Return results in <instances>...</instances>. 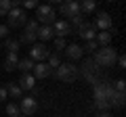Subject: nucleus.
<instances>
[{
    "label": "nucleus",
    "instance_id": "1",
    "mask_svg": "<svg viewBox=\"0 0 126 117\" xmlns=\"http://www.w3.org/2000/svg\"><path fill=\"white\" fill-rule=\"evenodd\" d=\"M53 75L59 77V80H63V82H67V84H72V82H76L78 77H80V69H78L74 63H61L57 69H55Z\"/></svg>",
    "mask_w": 126,
    "mask_h": 117
},
{
    "label": "nucleus",
    "instance_id": "2",
    "mask_svg": "<svg viewBox=\"0 0 126 117\" xmlns=\"http://www.w3.org/2000/svg\"><path fill=\"white\" fill-rule=\"evenodd\" d=\"M116 50L111 48V46H103V48H97V54H94V63L99 65V67H113V63H116Z\"/></svg>",
    "mask_w": 126,
    "mask_h": 117
},
{
    "label": "nucleus",
    "instance_id": "3",
    "mask_svg": "<svg viewBox=\"0 0 126 117\" xmlns=\"http://www.w3.org/2000/svg\"><path fill=\"white\" fill-rule=\"evenodd\" d=\"M36 23L38 25H53L55 23V9L50 4H38L36 6Z\"/></svg>",
    "mask_w": 126,
    "mask_h": 117
},
{
    "label": "nucleus",
    "instance_id": "4",
    "mask_svg": "<svg viewBox=\"0 0 126 117\" xmlns=\"http://www.w3.org/2000/svg\"><path fill=\"white\" fill-rule=\"evenodd\" d=\"M6 19H9V29L11 27H21V25H25L27 23V15H25V11L23 9H11V13L6 15Z\"/></svg>",
    "mask_w": 126,
    "mask_h": 117
},
{
    "label": "nucleus",
    "instance_id": "5",
    "mask_svg": "<svg viewBox=\"0 0 126 117\" xmlns=\"http://www.w3.org/2000/svg\"><path fill=\"white\" fill-rule=\"evenodd\" d=\"M36 111H38V100L34 98V96H25V98L19 100V113H21V115L30 117V115H34Z\"/></svg>",
    "mask_w": 126,
    "mask_h": 117
},
{
    "label": "nucleus",
    "instance_id": "6",
    "mask_svg": "<svg viewBox=\"0 0 126 117\" xmlns=\"http://www.w3.org/2000/svg\"><path fill=\"white\" fill-rule=\"evenodd\" d=\"M38 23L36 21H27L25 23V34H23L21 36V40H19V44H34V42H36V38H38Z\"/></svg>",
    "mask_w": 126,
    "mask_h": 117
},
{
    "label": "nucleus",
    "instance_id": "7",
    "mask_svg": "<svg viewBox=\"0 0 126 117\" xmlns=\"http://www.w3.org/2000/svg\"><path fill=\"white\" fill-rule=\"evenodd\" d=\"M48 48H46V44H34L32 46V50H30V58L32 61H34V63H36V61H46V58H48Z\"/></svg>",
    "mask_w": 126,
    "mask_h": 117
},
{
    "label": "nucleus",
    "instance_id": "8",
    "mask_svg": "<svg viewBox=\"0 0 126 117\" xmlns=\"http://www.w3.org/2000/svg\"><path fill=\"white\" fill-rule=\"evenodd\" d=\"M53 34L57 38H65L67 34H72V25H69V21H63V19H55L53 25Z\"/></svg>",
    "mask_w": 126,
    "mask_h": 117
},
{
    "label": "nucleus",
    "instance_id": "9",
    "mask_svg": "<svg viewBox=\"0 0 126 117\" xmlns=\"http://www.w3.org/2000/svg\"><path fill=\"white\" fill-rule=\"evenodd\" d=\"M59 11H61L63 17H69V19H74V17H78V15H82V13H80V4H78V2H74V0L63 2Z\"/></svg>",
    "mask_w": 126,
    "mask_h": 117
},
{
    "label": "nucleus",
    "instance_id": "10",
    "mask_svg": "<svg viewBox=\"0 0 126 117\" xmlns=\"http://www.w3.org/2000/svg\"><path fill=\"white\" fill-rule=\"evenodd\" d=\"M78 36H80L82 40L90 42V40H94V38H97V29H94L93 23H82V25L78 27Z\"/></svg>",
    "mask_w": 126,
    "mask_h": 117
},
{
    "label": "nucleus",
    "instance_id": "11",
    "mask_svg": "<svg viewBox=\"0 0 126 117\" xmlns=\"http://www.w3.org/2000/svg\"><path fill=\"white\" fill-rule=\"evenodd\" d=\"M94 29L99 27L101 32H109V27H111V17H109L107 13H99L97 17H94Z\"/></svg>",
    "mask_w": 126,
    "mask_h": 117
},
{
    "label": "nucleus",
    "instance_id": "12",
    "mask_svg": "<svg viewBox=\"0 0 126 117\" xmlns=\"http://www.w3.org/2000/svg\"><path fill=\"white\" fill-rule=\"evenodd\" d=\"M32 75H34V80H44V77L50 75V67L46 63H36L32 69Z\"/></svg>",
    "mask_w": 126,
    "mask_h": 117
},
{
    "label": "nucleus",
    "instance_id": "13",
    "mask_svg": "<svg viewBox=\"0 0 126 117\" xmlns=\"http://www.w3.org/2000/svg\"><path fill=\"white\" fill-rule=\"evenodd\" d=\"M65 54H67L72 61H80L82 54H84V50H82L80 44H67L65 46Z\"/></svg>",
    "mask_w": 126,
    "mask_h": 117
},
{
    "label": "nucleus",
    "instance_id": "14",
    "mask_svg": "<svg viewBox=\"0 0 126 117\" xmlns=\"http://www.w3.org/2000/svg\"><path fill=\"white\" fill-rule=\"evenodd\" d=\"M17 86L21 88V92H23V90H34V88H36V80H34V75H32V73H23Z\"/></svg>",
    "mask_w": 126,
    "mask_h": 117
},
{
    "label": "nucleus",
    "instance_id": "15",
    "mask_svg": "<svg viewBox=\"0 0 126 117\" xmlns=\"http://www.w3.org/2000/svg\"><path fill=\"white\" fill-rule=\"evenodd\" d=\"M93 71H97V63H94L93 58H86L84 63H82V73L86 75V80H90V82H94V77L90 75Z\"/></svg>",
    "mask_w": 126,
    "mask_h": 117
},
{
    "label": "nucleus",
    "instance_id": "16",
    "mask_svg": "<svg viewBox=\"0 0 126 117\" xmlns=\"http://www.w3.org/2000/svg\"><path fill=\"white\" fill-rule=\"evenodd\" d=\"M11 9H19L17 0H0V17H6L11 13Z\"/></svg>",
    "mask_w": 126,
    "mask_h": 117
},
{
    "label": "nucleus",
    "instance_id": "17",
    "mask_svg": "<svg viewBox=\"0 0 126 117\" xmlns=\"http://www.w3.org/2000/svg\"><path fill=\"white\" fill-rule=\"evenodd\" d=\"M17 63H19L17 52H9L6 58H4V71H13V69H17Z\"/></svg>",
    "mask_w": 126,
    "mask_h": 117
},
{
    "label": "nucleus",
    "instance_id": "18",
    "mask_svg": "<svg viewBox=\"0 0 126 117\" xmlns=\"http://www.w3.org/2000/svg\"><path fill=\"white\" fill-rule=\"evenodd\" d=\"M94 109H97V113H109L111 100L109 98H94Z\"/></svg>",
    "mask_w": 126,
    "mask_h": 117
},
{
    "label": "nucleus",
    "instance_id": "19",
    "mask_svg": "<svg viewBox=\"0 0 126 117\" xmlns=\"http://www.w3.org/2000/svg\"><path fill=\"white\" fill-rule=\"evenodd\" d=\"M34 65H36V63H34V61H32L30 57H25V58H19V63H17V69H19L21 73H30L32 69H34Z\"/></svg>",
    "mask_w": 126,
    "mask_h": 117
},
{
    "label": "nucleus",
    "instance_id": "20",
    "mask_svg": "<svg viewBox=\"0 0 126 117\" xmlns=\"http://www.w3.org/2000/svg\"><path fill=\"white\" fill-rule=\"evenodd\" d=\"M53 36H55V34H53V27H50V25H40V27H38V38H40L42 42H48Z\"/></svg>",
    "mask_w": 126,
    "mask_h": 117
},
{
    "label": "nucleus",
    "instance_id": "21",
    "mask_svg": "<svg viewBox=\"0 0 126 117\" xmlns=\"http://www.w3.org/2000/svg\"><path fill=\"white\" fill-rule=\"evenodd\" d=\"M78 4H80V13H84V15L93 13V11L97 9V2H94V0H84V2H78Z\"/></svg>",
    "mask_w": 126,
    "mask_h": 117
},
{
    "label": "nucleus",
    "instance_id": "22",
    "mask_svg": "<svg viewBox=\"0 0 126 117\" xmlns=\"http://www.w3.org/2000/svg\"><path fill=\"white\" fill-rule=\"evenodd\" d=\"M4 88H6V94H11L13 98H21V88H19L17 84H13V82H11V84H6Z\"/></svg>",
    "mask_w": 126,
    "mask_h": 117
},
{
    "label": "nucleus",
    "instance_id": "23",
    "mask_svg": "<svg viewBox=\"0 0 126 117\" xmlns=\"http://www.w3.org/2000/svg\"><path fill=\"white\" fill-rule=\"evenodd\" d=\"M94 42H97V44H101V46H107L109 42H111V34H109V32H101V34H97Z\"/></svg>",
    "mask_w": 126,
    "mask_h": 117
},
{
    "label": "nucleus",
    "instance_id": "24",
    "mask_svg": "<svg viewBox=\"0 0 126 117\" xmlns=\"http://www.w3.org/2000/svg\"><path fill=\"white\" fill-rule=\"evenodd\" d=\"M4 46H6L9 52H17V50H19V40H11V38H6Z\"/></svg>",
    "mask_w": 126,
    "mask_h": 117
},
{
    "label": "nucleus",
    "instance_id": "25",
    "mask_svg": "<svg viewBox=\"0 0 126 117\" xmlns=\"http://www.w3.org/2000/svg\"><path fill=\"white\" fill-rule=\"evenodd\" d=\"M46 65H48V67H55V69H57L59 65H61V57H59L57 52H55V54H48V63H46Z\"/></svg>",
    "mask_w": 126,
    "mask_h": 117
},
{
    "label": "nucleus",
    "instance_id": "26",
    "mask_svg": "<svg viewBox=\"0 0 126 117\" xmlns=\"http://www.w3.org/2000/svg\"><path fill=\"white\" fill-rule=\"evenodd\" d=\"M6 115H11V117H17V115H19V105L9 103V105H6Z\"/></svg>",
    "mask_w": 126,
    "mask_h": 117
},
{
    "label": "nucleus",
    "instance_id": "27",
    "mask_svg": "<svg viewBox=\"0 0 126 117\" xmlns=\"http://www.w3.org/2000/svg\"><path fill=\"white\" fill-rule=\"evenodd\" d=\"M65 46H67V42H65V38H55V50H65Z\"/></svg>",
    "mask_w": 126,
    "mask_h": 117
},
{
    "label": "nucleus",
    "instance_id": "28",
    "mask_svg": "<svg viewBox=\"0 0 126 117\" xmlns=\"http://www.w3.org/2000/svg\"><path fill=\"white\" fill-rule=\"evenodd\" d=\"M82 50H88V52H94V50H97V42L94 40H90V42H86V46Z\"/></svg>",
    "mask_w": 126,
    "mask_h": 117
},
{
    "label": "nucleus",
    "instance_id": "29",
    "mask_svg": "<svg viewBox=\"0 0 126 117\" xmlns=\"http://www.w3.org/2000/svg\"><path fill=\"white\" fill-rule=\"evenodd\" d=\"M124 88H126V82L124 80H116V88H113V90L116 92H124Z\"/></svg>",
    "mask_w": 126,
    "mask_h": 117
},
{
    "label": "nucleus",
    "instance_id": "30",
    "mask_svg": "<svg viewBox=\"0 0 126 117\" xmlns=\"http://www.w3.org/2000/svg\"><path fill=\"white\" fill-rule=\"evenodd\" d=\"M36 0H25V2H23V11H25V9H36Z\"/></svg>",
    "mask_w": 126,
    "mask_h": 117
},
{
    "label": "nucleus",
    "instance_id": "31",
    "mask_svg": "<svg viewBox=\"0 0 126 117\" xmlns=\"http://www.w3.org/2000/svg\"><path fill=\"white\" fill-rule=\"evenodd\" d=\"M9 32H11V29L6 25H0V38H4V40H6V38H9Z\"/></svg>",
    "mask_w": 126,
    "mask_h": 117
},
{
    "label": "nucleus",
    "instance_id": "32",
    "mask_svg": "<svg viewBox=\"0 0 126 117\" xmlns=\"http://www.w3.org/2000/svg\"><path fill=\"white\" fill-rule=\"evenodd\" d=\"M116 63H118V67H120V69H124V67H126V58H124V57L120 54V57L116 58Z\"/></svg>",
    "mask_w": 126,
    "mask_h": 117
},
{
    "label": "nucleus",
    "instance_id": "33",
    "mask_svg": "<svg viewBox=\"0 0 126 117\" xmlns=\"http://www.w3.org/2000/svg\"><path fill=\"white\" fill-rule=\"evenodd\" d=\"M6 96H9V94H6V88H4V86H0V103H4Z\"/></svg>",
    "mask_w": 126,
    "mask_h": 117
},
{
    "label": "nucleus",
    "instance_id": "34",
    "mask_svg": "<svg viewBox=\"0 0 126 117\" xmlns=\"http://www.w3.org/2000/svg\"><path fill=\"white\" fill-rule=\"evenodd\" d=\"M97 117H113L111 113H97Z\"/></svg>",
    "mask_w": 126,
    "mask_h": 117
},
{
    "label": "nucleus",
    "instance_id": "35",
    "mask_svg": "<svg viewBox=\"0 0 126 117\" xmlns=\"http://www.w3.org/2000/svg\"><path fill=\"white\" fill-rule=\"evenodd\" d=\"M17 117H25V115H21V113H19V115H17Z\"/></svg>",
    "mask_w": 126,
    "mask_h": 117
}]
</instances>
